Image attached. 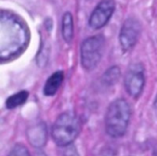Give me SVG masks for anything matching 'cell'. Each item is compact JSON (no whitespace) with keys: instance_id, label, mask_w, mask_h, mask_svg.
<instances>
[{"instance_id":"cell-1","label":"cell","mask_w":157,"mask_h":156,"mask_svg":"<svg viewBox=\"0 0 157 156\" xmlns=\"http://www.w3.org/2000/svg\"><path fill=\"white\" fill-rule=\"evenodd\" d=\"M30 34L19 16L0 10V62L19 57L28 46Z\"/></svg>"},{"instance_id":"cell-2","label":"cell","mask_w":157,"mask_h":156,"mask_svg":"<svg viewBox=\"0 0 157 156\" xmlns=\"http://www.w3.org/2000/svg\"><path fill=\"white\" fill-rule=\"evenodd\" d=\"M131 110L124 99L114 101L108 107L105 118L106 133L115 138L123 137L128 127Z\"/></svg>"},{"instance_id":"cell-3","label":"cell","mask_w":157,"mask_h":156,"mask_svg":"<svg viewBox=\"0 0 157 156\" xmlns=\"http://www.w3.org/2000/svg\"><path fill=\"white\" fill-rule=\"evenodd\" d=\"M82 129L81 121L73 113H64L56 120L52 127V137L56 144L66 147L72 144Z\"/></svg>"},{"instance_id":"cell-4","label":"cell","mask_w":157,"mask_h":156,"mask_svg":"<svg viewBox=\"0 0 157 156\" xmlns=\"http://www.w3.org/2000/svg\"><path fill=\"white\" fill-rule=\"evenodd\" d=\"M105 40L104 35H97L88 37L82 44L81 60L85 70H94L101 61L104 54Z\"/></svg>"},{"instance_id":"cell-5","label":"cell","mask_w":157,"mask_h":156,"mask_svg":"<svg viewBox=\"0 0 157 156\" xmlns=\"http://www.w3.org/2000/svg\"><path fill=\"white\" fill-rule=\"evenodd\" d=\"M124 85L129 96L138 99L143 91L145 86L144 68L140 63H134L129 66L126 72Z\"/></svg>"},{"instance_id":"cell-6","label":"cell","mask_w":157,"mask_h":156,"mask_svg":"<svg viewBox=\"0 0 157 156\" xmlns=\"http://www.w3.org/2000/svg\"><path fill=\"white\" fill-rule=\"evenodd\" d=\"M141 24L136 18H128L122 24L119 33V43L123 51L131 50L137 44L141 33Z\"/></svg>"},{"instance_id":"cell-7","label":"cell","mask_w":157,"mask_h":156,"mask_svg":"<svg viewBox=\"0 0 157 156\" xmlns=\"http://www.w3.org/2000/svg\"><path fill=\"white\" fill-rule=\"evenodd\" d=\"M115 10L116 3L114 0H103L96 6L89 19L90 26L94 30L103 28L111 19Z\"/></svg>"},{"instance_id":"cell-8","label":"cell","mask_w":157,"mask_h":156,"mask_svg":"<svg viewBox=\"0 0 157 156\" xmlns=\"http://www.w3.org/2000/svg\"><path fill=\"white\" fill-rule=\"evenodd\" d=\"M27 138L29 142L35 148L44 147L47 139L46 125L43 123L31 126L27 131Z\"/></svg>"},{"instance_id":"cell-9","label":"cell","mask_w":157,"mask_h":156,"mask_svg":"<svg viewBox=\"0 0 157 156\" xmlns=\"http://www.w3.org/2000/svg\"><path fill=\"white\" fill-rule=\"evenodd\" d=\"M64 80V72L62 71H57L54 72L44 84V94L47 97L54 96Z\"/></svg>"},{"instance_id":"cell-10","label":"cell","mask_w":157,"mask_h":156,"mask_svg":"<svg viewBox=\"0 0 157 156\" xmlns=\"http://www.w3.org/2000/svg\"><path fill=\"white\" fill-rule=\"evenodd\" d=\"M74 35V24L71 13L66 12L62 19V36L67 43H70Z\"/></svg>"},{"instance_id":"cell-11","label":"cell","mask_w":157,"mask_h":156,"mask_svg":"<svg viewBox=\"0 0 157 156\" xmlns=\"http://www.w3.org/2000/svg\"><path fill=\"white\" fill-rule=\"evenodd\" d=\"M28 97H29V93L25 90L20 91L16 94H13L8 98V100L6 101V107L8 109L17 108V107L24 104L25 101H27Z\"/></svg>"},{"instance_id":"cell-12","label":"cell","mask_w":157,"mask_h":156,"mask_svg":"<svg viewBox=\"0 0 157 156\" xmlns=\"http://www.w3.org/2000/svg\"><path fill=\"white\" fill-rule=\"evenodd\" d=\"M120 78V69L117 66L109 68L103 75V83L106 86L115 85Z\"/></svg>"},{"instance_id":"cell-13","label":"cell","mask_w":157,"mask_h":156,"mask_svg":"<svg viewBox=\"0 0 157 156\" xmlns=\"http://www.w3.org/2000/svg\"><path fill=\"white\" fill-rule=\"evenodd\" d=\"M8 156H30V152L24 145L18 144L11 150Z\"/></svg>"},{"instance_id":"cell-14","label":"cell","mask_w":157,"mask_h":156,"mask_svg":"<svg viewBox=\"0 0 157 156\" xmlns=\"http://www.w3.org/2000/svg\"><path fill=\"white\" fill-rule=\"evenodd\" d=\"M64 156H80L78 152L76 150V147L72 144L66 146L65 151H64Z\"/></svg>"},{"instance_id":"cell-15","label":"cell","mask_w":157,"mask_h":156,"mask_svg":"<svg viewBox=\"0 0 157 156\" xmlns=\"http://www.w3.org/2000/svg\"><path fill=\"white\" fill-rule=\"evenodd\" d=\"M154 108H155V110L157 111V97H156L155 101H154Z\"/></svg>"},{"instance_id":"cell-16","label":"cell","mask_w":157,"mask_h":156,"mask_svg":"<svg viewBox=\"0 0 157 156\" xmlns=\"http://www.w3.org/2000/svg\"><path fill=\"white\" fill-rule=\"evenodd\" d=\"M152 156H157V150H154V152L152 153Z\"/></svg>"}]
</instances>
